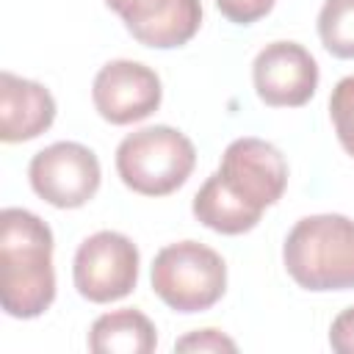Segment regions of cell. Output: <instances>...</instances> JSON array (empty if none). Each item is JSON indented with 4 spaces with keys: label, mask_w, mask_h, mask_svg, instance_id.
<instances>
[{
    "label": "cell",
    "mask_w": 354,
    "mask_h": 354,
    "mask_svg": "<svg viewBox=\"0 0 354 354\" xmlns=\"http://www.w3.org/2000/svg\"><path fill=\"white\" fill-rule=\"evenodd\" d=\"M55 299L53 230L25 207L0 213V304L11 318H39Z\"/></svg>",
    "instance_id": "1"
},
{
    "label": "cell",
    "mask_w": 354,
    "mask_h": 354,
    "mask_svg": "<svg viewBox=\"0 0 354 354\" xmlns=\"http://www.w3.org/2000/svg\"><path fill=\"white\" fill-rule=\"evenodd\" d=\"M290 279L313 293L354 288V221L340 213H315L293 224L282 246Z\"/></svg>",
    "instance_id": "2"
},
{
    "label": "cell",
    "mask_w": 354,
    "mask_h": 354,
    "mask_svg": "<svg viewBox=\"0 0 354 354\" xmlns=\"http://www.w3.org/2000/svg\"><path fill=\"white\" fill-rule=\"evenodd\" d=\"M194 141L169 124L127 133L116 147V171L122 183L141 196H169L194 171Z\"/></svg>",
    "instance_id": "3"
},
{
    "label": "cell",
    "mask_w": 354,
    "mask_h": 354,
    "mask_svg": "<svg viewBox=\"0 0 354 354\" xmlns=\"http://www.w3.org/2000/svg\"><path fill=\"white\" fill-rule=\"evenodd\" d=\"M149 279L155 296L174 313H202L224 296L227 263L199 241H177L155 254Z\"/></svg>",
    "instance_id": "4"
},
{
    "label": "cell",
    "mask_w": 354,
    "mask_h": 354,
    "mask_svg": "<svg viewBox=\"0 0 354 354\" xmlns=\"http://www.w3.org/2000/svg\"><path fill=\"white\" fill-rule=\"evenodd\" d=\"M141 254L138 246L113 230L88 235L72 260V279L83 299L94 304H111L133 293L138 282Z\"/></svg>",
    "instance_id": "5"
},
{
    "label": "cell",
    "mask_w": 354,
    "mask_h": 354,
    "mask_svg": "<svg viewBox=\"0 0 354 354\" xmlns=\"http://www.w3.org/2000/svg\"><path fill=\"white\" fill-rule=\"evenodd\" d=\"M216 177L235 199L263 213L277 205L288 188V160L274 144L243 136L227 144Z\"/></svg>",
    "instance_id": "6"
},
{
    "label": "cell",
    "mask_w": 354,
    "mask_h": 354,
    "mask_svg": "<svg viewBox=\"0 0 354 354\" xmlns=\"http://www.w3.org/2000/svg\"><path fill=\"white\" fill-rule=\"evenodd\" d=\"M28 180L47 205L75 210L94 199L102 171L88 147L77 141H55L30 158Z\"/></svg>",
    "instance_id": "7"
},
{
    "label": "cell",
    "mask_w": 354,
    "mask_h": 354,
    "mask_svg": "<svg viewBox=\"0 0 354 354\" xmlns=\"http://www.w3.org/2000/svg\"><path fill=\"white\" fill-rule=\"evenodd\" d=\"M163 86L155 69L141 61H108L91 83V102L111 124H133L160 108Z\"/></svg>",
    "instance_id": "8"
},
{
    "label": "cell",
    "mask_w": 354,
    "mask_h": 354,
    "mask_svg": "<svg viewBox=\"0 0 354 354\" xmlns=\"http://www.w3.org/2000/svg\"><path fill=\"white\" fill-rule=\"evenodd\" d=\"M318 64L299 41H271L252 64V83L257 97L271 108H299L313 100L318 88Z\"/></svg>",
    "instance_id": "9"
},
{
    "label": "cell",
    "mask_w": 354,
    "mask_h": 354,
    "mask_svg": "<svg viewBox=\"0 0 354 354\" xmlns=\"http://www.w3.org/2000/svg\"><path fill=\"white\" fill-rule=\"evenodd\" d=\"M105 6L138 44L152 50L183 47L202 25V0H105Z\"/></svg>",
    "instance_id": "10"
},
{
    "label": "cell",
    "mask_w": 354,
    "mask_h": 354,
    "mask_svg": "<svg viewBox=\"0 0 354 354\" xmlns=\"http://www.w3.org/2000/svg\"><path fill=\"white\" fill-rule=\"evenodd\" d=\"M55 122V100L50 88L36 80L19 77L8 69L0 72V138L19 144L39 138Z\"/></svg>",
    "instance_id": "11"
},
{
    "label": "cell",
    "mask_w": 354,
    "mask_h": 354,
    "mask_svg": "<svg viewBox=\"0 0 354 354\" xmlns=\"http://www.w3.org/2000/svg\"><path fill=\"white\" fill-rule=\"evenodd\" d=\"M155 346L158 329L136 307L102 313L88 329V348L94 354H149Z\"/></svg>",
    "instance_id": "12"
},
{
    "label": "cell",
    "mask_w": 354,
    "mask_h": 354,
    "mask_svg": "<svg viewBox=\"0 0 354 354\" xmlns=\"http://www.w3.org/2000/svg\"><path fill=\"white\" fill-rule=\"evenodd\" d=\"M194 216L199 224H205L213 232L221 235H243L249 230H254L263 218V213L246 207L241 199H235L221 180L216 177V171L202 183V188L194 194V205H191Z\"/></svg>",
    "instance_id": "13"
},
{
    "label": "cell",
    "mask_w": 354,
    "mask_h": 354,
    "mask_svg": "<svg viewBox=\"0 0 354 354\" xmlns=\"http://www.w3.org/2000/svg\"><path fill=\"white\" fill-rule=\"evenodd\" d=\"M318 36L335 58H354V0H324Z\"/></svg>",
    "instance_id": "14"
},
{
    "label": "cell",
    "mask_w": 354,
    "mask_h": 354,
    "mask_svg": "<svg viewBox=\"0 0 354 354\" xmlns=\"http://www.w3.org/2000/svg\"><path fill=\"white\" fill-rule=\"evenodd\" d=\"M329 116L340 147L354 158V75L335 83L329 94Z\"/></svg>",
    "instance_id": "15"
},
{
    "label": "cell",
    "mask_w": 354,
    "mask_h": 354,
    "mask_svg": "<svg viewBox=\"0 0 354 354\" xmlns=\"http://www.w3.org/2000/svg\"><path fill=\"white\" fill-rule=\"evenodd\" d=\"M274 3L277 0H216V8L235 25H252L263 19L274 8Z\"/></svg>",
    "instance_id": "16"
},
{
    "label": "cell",
    "mask_w": 354,
    "mask_h": 354,
    "mask_svg": "<svg viewBox=\"0 0 354 354\" xmlns=\"http://www.w3.org/2000/svg\"><path fill=\"white\" fill-rule=\"evenodd\" d=\"M235 340L218 329H196L174 343V351H235Z\"/></svg>",
    "instance_id": "17"
},
{
    "label": "cell",
    "mask_w": 354,
    "mask_h": 354,
    "mask_svg": "<svg viewBox=\"0 0 354 354\" xmlns=\"http://www.w3.org/2000/svg\"><path fill=\"white\" fill-rule=\"evenodd\" d=\"M329 346L340 354H354V307H346L329 326Z\"/></svg>",
    "instance_id": "18"
}]
</instances>
